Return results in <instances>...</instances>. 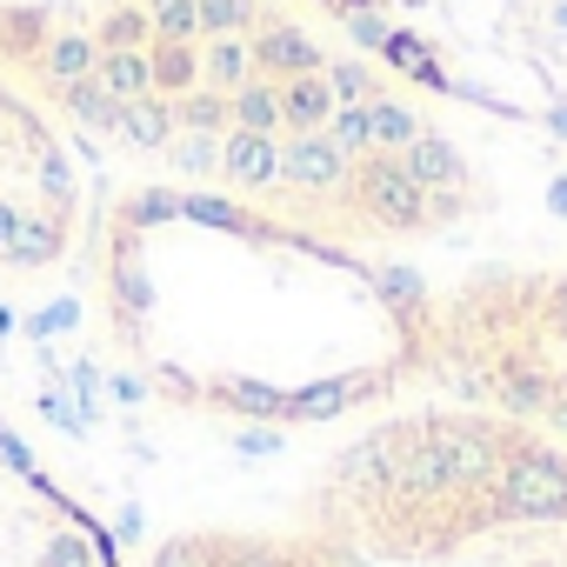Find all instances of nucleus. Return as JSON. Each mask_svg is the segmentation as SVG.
<instances>
[{
    "instance_id": "obj_26",
    "label": "nucleus",
    "mask_w": 567,
    "mask_h": 567,
    "mask_svg": "<svg viewBox=\"0 0 567 567\" xmlns=\"http://www.w3.org/2000/svg\"><path fill=\"white\" fill-rule=\"evenodd\" d=\"M181 220H200V227H234V234H254V227H260L254 214H240V207H227V200H214V194H181Z\"/></svg>"
},
{
    "instance_id": "obj_28",
    "label": "nucleus",
    "mask_w": 567,
    "mask_h": 567,
    "mask_svg": "<svg viewBox=\"0 0 567 567\" xmlns=\"http://www.w3.org/2000/svg\"><path fill=\"white\" fill-rule=\"evenodd\" d=\"M41 194L61 200V207H68V194H74V174H68V161H61L54 147H41Z\"/></svg>"
},
{
    "instance_id": "obj_27",
    "label": "nucleus",
    "mask_w": 567,
    "mask_h": 567,
    "mask_svg": "<svg viewBox=\"0 0 567 567\" xmlns=\"http://www.w3.org/2000/svg\"><path fill=\"white\" fill-rule=\"evenodd\" d=\"M147 21H154V41H161V48H194V41H200L194 0H167V8H154Z\"/></svg>"
},
{
    "instance_id": "obj_16",
    "label": "nucleus",
    "mask_w": 567,
    "mask_h": 567,
    "mask_svg": "<svg viewBox=\"0 0 567 567\" xmlns=\"http://www.w3.org/2000/svg\"><path fill=\"white\" fill-rule=\"evenodd\" d=\"M94 41H101V54L154 48V21H147V8H141V0H121V8H101V21H94Z\"/></svg>"
},
{
    "instance_id": "obj_3",
    "label": "nucleus",
    "mask_w": 567,
    "mask_h": 567,
    "mask_svg": "<svg viewBox=\"0 0 567 567\" xmlns=\"http://www.w3.org/2000/svg\"><path fill=\"white\" fill-rule=\"evenodd\" d=\"M247 48H254V74H267V81L328 74V54H321V41H315L308 28H295V21H260V28L247 34Z\"/></svg>"
},
{
    "instance_id": "obj_6",
    "label": "nucleus",
    "mask_w": 567,
    "mask_h": 567,
    "mask_svg": "<svg viewBox=\"0 0 567 567\" xmlns=\"http://www.w3.org/2000/svg\"><path fill=\"white\" fill-rule=\"evenodd\" d=\"M401 167H408V181L427 187V194H467V187H474L467 154H461L447 134H434V127H427L414 147H401Z\"/></svg>"
},
{
    "instance_id": "obj_2",
    "label": "nucleus",
    "mask_w": 567,
    "mask_h": 567,
    "mask_svg": "<svg viewBox=\"0 0 567 567\" xmlns=\"http://www.w3.org/2000/svg\"><path fill=\"white\" fill-rule=\"evenodd\" d=\"M348 214L374 234H427L434 227V207H427V187L408 181L401 154H361L348 187H341Z\"/></svg>"
},
{
    "instance_id": "obj_32",
    "label": "nucleus",
    "mask_w": 567,
    "mask_h": 567,
    "mask_svg": "<svg viewBox=\"0 0 567 567\" xmlns=\"http://www.w3.org/2000/svg\"><path fill=\"white\" fill-rule=\"evenodd\" d=\"M547 127H554V134L567 141V107H554V114H547Z\"/></svg>"
},
{
    "instance_id": "obj_33",
    "label": "nucleus",
    "mask_w": 567,
    "mask_h": 567,
    "mask_svg": "<svg viewBox=\"0 0 567 567\" xmlns=\"http://www.w3.org/2000/svg\"><path fill=\"white\" fill-rule=\"evenodd\" d=\"M554 28H567V0H560V8H554Z\"/></svg>"
},
{
    "instance_id": "obj_12",
    "label": "nucleus",
    "mask_w": 567,
    "mask_h": 567,
    "mask_svg": "<svg viewBox=\"0 0 567 567\" xmlns=\"http://www.w3.org/2000/svg\"><path fill=\"white\" fill-rule=\"evenodd\" d=\"M174 134H181V121H174V101H167V94L127 101V114H121V141H134L141 154H167Z\"/></svg>"
},
{
    "instance_id": "obj_14",
    "label": "nucleus",
    "mask_w": 567,
    "mask_h": 567,
    "mask_svg": "<svg viewBox=\"0 0 567 567\" xmlns=\"http://www.w3.org/2000/svg\"><path fill=\"white\" fill-rule=\"evenodd\" d=\"M48 34H54L48 8H0V61H41Z\"/></svg>"
},
{
    "instance_id": "obj_19",
    "label": "nucleus",
    "mask_w": 567,
    "mask_h": 567,
    "mask_svg": "<svg viewBox=\"0 0 567 567\" xmlns=\"http://www.w3.org/2000/svg\"><path fill=\"white\" fill-rule=\"evenodd\" d=\"M147 61H154V94L181 101V94L200 87V41H194V48H161V41H154Z\"/></svg>"
},
{
    "instance_id": "obj_24",
    "label": "nucleus",
    "mask_w": 567,
    "mask_h": 567,
    "mask_svg": "<svg viewBox=\"0 0 567 567\" xmlns=\"http://www.w3.org/2000/svg\"><path fill=\"white\" fill-rule=\"evenodd\" d=\"M328 141L348 154V161H361V154H374V127H368V101L361 107H334V121H328Z\"/></svg>"
},
{
    "instance_id": "obj_17",
    "label": "nucleus",
    "mask_w": 567,
    "mask_h": 567,
    "mask_svg": "<svg viewBox=\"0 0 567 567\" xmlns=\"http://www.w3.org/2000/svg\"><path fill=\"white\" fill-rule=\"evenodd\" d=\"M101 87L127 107V101H147L154 94V61H147V48H127V54H101Z\"/></svg>"
},
{
    "instance_id": "obj_10",
    "label": "nucleus",
    "mask_w": 567,
    "mask_h": 567,
    "mask_svg": "<svg viewBox=\"0 0 567 567\" xmlns=\"http://www.w3.org/2000/svg\"><path fill=\"white\" fill-rule=\"evenodd\" d=\"M388 74H401V81H414V87H434V94H447L454 81H447V68H441V54L414 34V28H388V41H381V54H374Z\"/></svg>"
},
{
    "instance_id": "obj_30",
    "label": "nucleus",
    "mask_w": 567,
    "mask_h": 567,
    "mask_svg": "<svg viewBox=\"0 0 567 567\" xmlns=\"http://www.w3.org/2000/svg\"><path fill=\"white\" fill-rule=\"evenodd\" d=\"M14 227H21V207H14V200H0V254H8V240H14Z\"/></svg>"
},
{
    "instance_id": "obj_21",
    "label": "nucleus",
    "mask_w": 567,
    "mask_h": 567,
    "mask_svg": "<svg viewBox=\"0 0 567 567\" xmlns=\"http://www.w3.org/2000/svg\"><path fill=\"white\" fill-rule=\"evenodd\" d=\"M194 21H200V41H220V34H254L267 14L260 0H194Z\"/></svg>"
},
{
    "instance_id": "obj_22",
    "label": "nucleus",
    "mask_w": 567,
    "mask_h": 567,
    "mask_svg": "<svg viewBox=\"0 0 567 567\" xmlns=\"http://www.w3.org/2000/svg\"><path fill=\"white\" fill-rule=\"evenodd\" d=\"M328 87H334L341 107H361V101H381V94H388V87H381V61H361V54L328 61Z\"/></svg>"
},
{
    "instance_id": "obj_7",
    "label": "nucleus",
    "mask_w": 567,
    "mask_h": 567,
    "mask_svg": "<svg viewBox=\"0 0 567 567\" xmlns=\"http://www.w3.org/2000/svg\"><path fill=\"white\" fill-rule=\"evenodd\" d=\"M34 68H41V81H48L54 94L74 87V81H87V74L101 68V41H94V28H54Z\"/></svg>"
},
{
    "instance_id": "obj_23",
    "label": "nucleus",
    "mask_w": 567,
    "mask_h": 567,
    "mask_svg": "<svg viewBox=\"0 0 567 567\" xmlns=\"http://www.w3.org/2000/svg\"><path fill=\"white\" fill-rule=\"evenodd\" d=\"M167 161L187 181H220V134H174L167 141Z\"/></svg>"
},
{
    "instance_id": "obj_11",
    "label": "nucleus",
    "mask_w": 567,
    "mask_h": 567,
    "mask_svg": "<svg viewBox=\"0 0 567 567\" xmlns=\"http://www.w3.org/2000/svg\"><path fill=\"white\" fill-rule=\"evenodd\" d=\"M247 81H254V48H247V34L200 41V87L234 94V87H247Z\"/></svg>"
},
{
    "instance_id": "obj_8",
    "label": "nucleus",
    "mask_w": 567,
    "mask_h": 567,
    "mask_svg": "<svg viewBox=\"0 0 567 567\" xmlns=\"http://www.w3.org/2000/svg\"><path fill=\"white\" fill-rule=\"evenodd\" d=\"M334 87L328 74H301V81H280V134H328L334 121Z\"/></svg>"
},
{
    "instance_id": "obj_4",
    "label": "nucleus",
    "mask_w": 567,
    "mask_h": 567,
    "mask_svg": "<svg viewBox=\"0 0 567 567\" xmlns=\"http://www.w3.org/2000/svg\"><path fill=\"white\" fill-rule=\"evenodd\" d=\"M348 174H354V161H348L328 134H288V141H280V181L301 187V194L334 200V194L348 187Z\"/></svg>"
},
{
    "instance_id": "obj_9",
    "label": "nucleus",
    "mask_w": 567,
    "mask_h": 567,
    "mask_svg": "<svg viewBox=\"0 0 567 567\" xmlns=\"http://www.w3.org/2000/svg\"><path fill=\"white\" fill-rule=\"evenodd\" d=\"M68 254V214L61 207H41V214H21L14 240H8V267H54Z\"/></svg>"
},
{
    "instance_id": "obj_29",
    "label": "nucleus",
    "mask_w": 567,
    "mask_h": 567,
    "mask_svg": "<svg viewBox=\"0 0 567 567\" xmlns=\"http://www.w3.org/2000/svg\"><path fill=\"white\" fill-rule=\"evenodd\" d=\"M388 28H394V21H381V8H368V14H348V34H354L361 48H374V54H381V41H388Z\"/></svg>"
},
{
    "instance_id": "obj_15",
    "label": "nucleus",
    "mask_w": 567,
    "mask_h": 567,
    "mask_svg": "<svg viewBox=\"0 0 567 567\" xmlns=\"http://www.w3.org/2000/svg\"><path fill=\"white\" fill-rule=\"evenodd\" d=\"M54 101H61V107H68V114L81 121V127H94V134H121V114H127V107H121V101H114V94L101 87V74H87V81L61 87Z\"/></svg>"
},
{
    "instance_id": "obj_13",
    "label": "nucleus",
    "mask_w": 567,
    "mask_h": 567,
    "mask_svg": "<svg viewBox=\"0 0 567 567\" xmlns=\"http://www.w3.org/2000/svg\"><path fill=\"white\" fill-rule=\"evenodd\" d=\"M368 127H374V154H401V147H414L427 134V114L394 101V94H381V101H368Z\"/></svg>"
},
{
    "instance_id": "obj_5",
    "label": "nucleus",
    "mask_w": 567,
    "mask_h": 567,
    "mask_svg": "<svg viewBox=\"0 0 567 567\" xmlns=\"http://www.w3.org/2000/svg\"><path fill=\"white\" fill-rule=\"evenodd\" d=\"M220 181L227 187H274L280 181V134H247V127H227L220 134Z\"/></svg>"
},
{
    "instance_id": "obj_1",
    "label": "nucleus",
    "mask_w": 567,
    "mask_h": 567,
    "mask_svg": "<svg viewBox=\"0 0 567 567\" xmlns=\"http://www.w3.org/2000/svg\"><path fill=\"white\" fill-rule=\"evenodd\" d=\"M494 461H501V427H494ZM494 461H481V474L461 481V540L441 554H487L494 567H567V520H514L501 507V487H494ZM427 567V560H421Z\"/></svg>"
},
{
    "instance_id": "obj_25",
    "label": "nucleus",
    "mask_w": 567,
    "mask_h": 567,
    "mask_svg": "<svg viewBox=\"0 0 567 567\" xmlns=\"http://www.w3.org/2000/svg\"><path fill=\"white\" fill-rule=\"evenodd\" d=\"M161 220H181V194L174 187H141L121 207V227H161Z\"/></svg>"
},
{
    "instance_id": "obj_20",
    "label": "nucleus",
    "mask_w": 567,
    "mask_h": 567,
    "mask_svg": "<svg viewBox=\"0 0 567 567\" xmlns=\"http://www.w3.org/2000/svg\"><path fill=\"white\" fill-rule=\"evenodd\" d=\"M174 121H181V134H227L234 127V101L220 87H194V94L174 101Z\"/></svg>"
},
{
    "instance_id": "obj_31",
    "label": "nucleus",
    "mask_w": 567,
    "mask_h": 567,
    "mask_svg": "<svg viewBox=\"0 0 567 567\" xmlns=\"http://www.w3.org/2000/svg\"><path fill=\"white\" fill-rule=\"evenodd\" d=\"M547 207L567 220V174H554V181H547Z\"/></svg>"
},
{
    "instance_id": "obj_18",
    "label": "nucleus",
    "mask_w": 567,
    "mask_h": 567,
    "mask_svg": "<svg viewBox=\"0 0 567 567\" xmlns=\"http://www.w3.org/2000/svg\"><path fill=\"white\" fill-rule=\"evenodd\" d=\"M227 101H234V127H247V134H280V81L254 74V81L234 87Z\"/></svg>"
},
{
    "instance_id": "obj_34",
    "label": "nucleus",
    "mask_w": 567,
    "mask_h": 567,
    "mask_svg": "<svg viewBox=\"0 0 567 567\" xmlns=\"http://www.w3.org/2000/svg\"><path fill=\"white\" fill-rule=\"evenodd\" d=\"M141 8H147V14H154V8H167V0H141Z\"/></svg>"
}]
</instances>
